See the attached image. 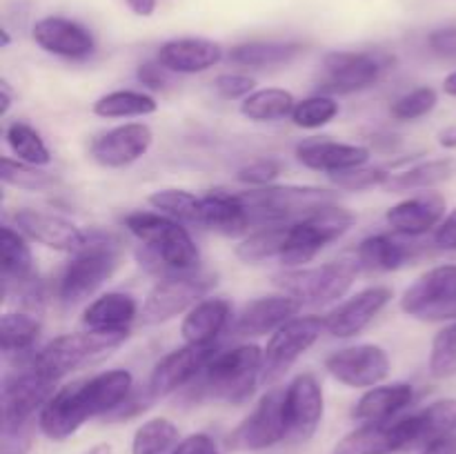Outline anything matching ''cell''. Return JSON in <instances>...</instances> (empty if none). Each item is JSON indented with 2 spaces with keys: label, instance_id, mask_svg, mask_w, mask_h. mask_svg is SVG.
Returning <instances> with one entry per match:
<instances>
[{
  "label": "cell",
  "instance_id": "5bb4252c",
  "mask_svg": "<svg viewBox=\"0 0 456 454\" xmlns=\"http://www.w3.org/2000/svg\"><path fill=\"white\" fill-rule=\"evenodd\" d=\"M395 58L381 52H330L323 58L321 87L332 93H354L372 87Z\"/></svg>",
  "mask_w": 456,
  "mask_h": 454
},
{
  "label": "cell",
  "instance_id": "f6af8a7d",
  "mask_svg": "<svg viewBox=\"0 0 456 454\" xmlns=\"http://www.w3.org/2000/svg\"><path fill=\"white\" fill-rule=\"evenodd\" d=\"M428 368L435 378L456 377V320L436 332L430 347Z\"/></svg>",
  "mask_w": 456,
  "mask_h": 454
},
{
  "label": "cell",
  "instance_id": "7dc6e473",
  "mask_svg": "<svg viewBox=\"0 0 456 454\" xmlns=\"http://www.w3.org/2000/svg\"><path fill=\"white\" fill-rule=\"evenodd\" d=\"M392 174H387L386 169L381 167H354L347 169V172H338V174H330L332 182L341 190H350V191H365V190H374V187H386V182L390 181Z\"/></svg>",
  "mask_w": 456,
  "mask_h": 454
},
{
  "label": "cell",
  "instance_id": "cb8c5ba5",
  "mask_svg": "<svg viewBox=\"0 0 456 454\" xmlns=\"http://www.w3.org/2000/svg\"><path fill=\"white\" fill-rule=\"evenodd\" d=\"M303 303L289 294H272L248 303L234 323L236 336H263L297 319Z\"/></svg>",
  "mask_w": 456,
  "mask_h": 454
},
{
  "label": "cell",
  "instance_id": "d6a6232c",
  "mask_svg": "<svg viewBox=\"0 0 456 454\" xmlns=\"http://www.w3.org/2000/svg\"><path fill=\"white\" fill-rule=\"evenodd\" d=\"M40 338V320L25 312H7L0 319V347L13 363L29 359Z\"/></svg>",
  "mask_w": 456,
  "mask_h": 454
},
{
  "label": "cell",
  "instance_id": "c3c4849f",
  "mask_svg": "<svg viewBox=\"0 0 456 454\" xmlns=\"http://www.w3.org/2000/svg\"><path fill=\"white\" fill-rule=\"evenodd\" d=\"M281 169H283V165H281L279 160L258 158L254 160V163L240 167L239 172H236V181L245 182V185L249 187H265L272 185V182L279 178Z\"/></svg>",
  "mask_w": 456,
  "mask_h": 454
},
{
  "label": "cell",
  "instance_id": "3957f363",
  "mask_svg": "<svg viewBox=\"0 0 456 454\" xmlns=\"http://www.w3.org/2000/svg\"><path fill=\"white\" fill-rule=\"evenodd\" d=\"M263 350L254 343L218 352L199 378L191 383L196 401L214 399L223 403H248L261 383Z\"/></svg>",
  "mask_w": 456,
  "mask_h": 454
},
{
  "label": "cell",
  "instance_id": "ee69618b",
  "mask_svg": "<svg viewBox=\"0 0 456 454\" xmlns=\"http://www.w3.org/2000/svg\"><path fill=\"white\" fill-rule=\"evenodd\" d=\"M338 102L332 96H325V93H316V96L303 98L297 102L292 111V123L301 129H319L323 125L332 123L338 116Z\"/></svg>",
  "mask_w": 456,
  "mask_h": 454
},
{
  "label": "cell",
  "instance_id": "6f0895ef",
  "mask_svg": "<svg viewBox=\"0 0 456 454\" xmlns=\"http://www.w3.org/2000/svg\"><path fill=\"white\" fill-rule=\"evenodd\" d=\"M125 3H127V7L132 9L136 16L147 18L156 12V0H125Z\"/></svg>",
  "mask_w": 456,
  "mask_h": 454
},
{
  "label": "cell",
  "instance_id": "f1b7e54d",
  "mask_svg": "<svg viewBox=\"0 0 456 454\" xmlns=\"http://www.w3.org/2000/svg\"><path fill=\"white\" fill-rule=\"evenodd\" d=\"M232 316V303L214 296L196 303L181 323V334L190 345H214L218 334L227 328Z\"/></svg>",
  "mask_w": 456,
  "mask_h": 454
},
{
  "label": "cell",
  "instance_id": "6da1fadb",
  "mask_svg": "<svg viewBox=\"0 0 456 454\" xmlns=\"http://www.w3.org/2000/svg\"><path fill=\"white\" fill-rule=\"evenodd\" d=\"M134 392V377L127 369H110L78 378L58 387L38 412V427L47 439L65 441L89 418L114 414Z\"/></svg>",
  "mask_w": 456,
  "mask_h": 454
},
{
  "label": "cell",
  "instance_id": "ac0fdd59",
  "mask_svg": "<svg viewBox=\"0 0 456 454\" xmlns=\"http://www.w3.org/2000/svg\"><path fill=\"white\" fill-rule=\"evenodd\" d=\"M151 142H154V132H151L150 125H118V127L94 138L89 156L102 167L120 169L141 160L150 151Z\"/></svg>",
  "mask_w": 456,
  "mask_h": 454
},
{
  "label": "cell",
  "instance_id": "60d3db41",
  "mask_svg": "<svg viewBox=\"0 0 456 454\" xmlns=\"http://www.w3.org/2000/svg\"><path fill=\"white\" fill-rule=\"evenodd\" d=\"M178 445V427L169 418L156 417L142 423L132 439V454H169Z\"/></svg>",
  "mask_w": 456,
  "mask_h": 454
},
{
  "label": "cell",
  "instance_id": "e575fe53",
  "mask_svg": "<svg viewBox=\"0 0 456 454\" xmlns=\"http://www.w3.org/2000/svg\"><path fill=\"white\" fill-rule=\"evenodd\" d=\"M412 258V252L401 240L387 234L368 236L356 247V261L370 272H395L401 270Z\"/></svg>",
  "mask_w": 456,
  "mask_h": 454
},
{
  "label": "cell",
  "instance_id": "4316f807",
  "mask_svg": "<svg viewBox=\"0 0 456 454\" xmlns=\"http://www.w3.org/2000/svg\"><path fill=\"white\" fill-rule=\"evenodd\" d=\"M0 263H3L4 296L20 294L38 283L34 272V254L27 245L22 231L4 225L0 230Z\"/></svg>",
  "mask_w": 456,
  "mask_h": 454
},
{
  "label": "cell",
  "instance_id": "f5cc1de1",
  "mask_svg": "<svg viewBox=\"0 0 456 454\" xmlns=\"http://www.w3.org/2000/svg\"><path fill=\"white\" fill-rule=\"evenodd\" d=\"M31 448V426L18 430H3L0 454H27Z\"/></svg>",
  "mask_w": 456,
  "mask_h": 454
},
{
  "label": "cell",
  "instance_id": "680465c9",
  "mask_svg": "<svg viewBox=\"0 0 456 454\" xmlns=\"http://www.w3.org/2000/svg\"><path fill=\"white\" fill-rule=\"evenodd\" d=\"M12 102H13V93H12V89H9L7 80L3 78V80H0V114L7 116Z\"/></svg>",
  "mask_w": 456,
  "mask_h": 454
},
{
  "label": "cell",
  "instance_id": "b9f144b4",
  "mask_svg": "<svg viewBox=\"0 0 456 454\" xmlns=\"http://www.w3.org/2000/svg\"><path fill=\"white\" fill-rule=\"evenodd\" d=\"M150 205L183 225H200V196L187 190H159L150 194Z\"/></svg>",
  "mask_w": 456,
  "mask_h": 454
},
{
  "label": "cell",
  "instance_id": "8fae6325",
  "mask_svg": "<svg viewBox=\"0 0 456 454\" xmlns=\"http://www.w3.org/2000/svg\"><path fill=\"white\" fill-rule=\"evenodd\" d=\"M288 439L285 418V387H272L261 396L256 408L232 430L227 448L234 452H258Z\"/></svg>",
  "mask_w": 456,
  "mask_h": 454
},
{
  "label": "cell",
  "instance_id": "4dcf8cb0",
  "mask_svg": "<svg viewBox=\"0 0 456 454\" xmlns=\"http://www.w3.org/2000/svg\"><path fill=\"white\" fill-rule=\"evenodd\" d=\"M305 52V45L297 40H249L232 47L230 61L243 67H276L288 65Z\"/></svg>",
  "mask_w": 456,
  "mask_h": 454
},
{
  "label": "cell",
  "instance_id": "8d00e7d4",
  "mask_svg": "<svg viewBox=\"0 0 456 454\" xmlns=\"http://www.w3.org/2000/svg\"><path fill=\"white\" fill-rule=\"evenodd\" d=\"M156 109L159 102L150 93L134 92V89L110 92L94 102V114L101 118H141V116H151Z\"/></svg>",
  "mask_w": 456,
  "mask_h": 454
},
{
  "label": "cell",
  "instance_id": "4fadbf2b",
  "mask_svg": "<svg viewBox=\"0 0 456 454\" xmlns=\"http://www.w3.org/2000/svg\"><path fill=\"white\" fill-rule=\"evenodd\" d=\"M216 285V279L212 274H176L160 279L142 303V323L159 325L165 320H172L174 316L190 312L199 301H203L205 294Z\"/></svg>",
  "mask_w": 456,
  "mask_h": 454
},
{
  "label": "cell",
  "instance_id": "681fc988",
  "mask_svg": "<svg viewBox=\"0 0 456 454\" xmlns=\"http://www.w3.org/2000/svg\"><path fill=\"white\" fill-rule=\"evenodd\" d=\"M214 89L225 101H239V98H248L249 93L256 92V80L252 76L245 74H221L214 78Z\"/></svg>",
  "mask_w": 456,
  "mask_h": 454
},
{
  "label": "cell",
  "instance_id": "ab89813d",
  "mask_svg": "<svg viewBox=\"0 0 456 454\" xmlns=\"http://www.w3.org/2000/svg\"><path fill=\"white\" fill-rule=\"evenodd\" d=\"M4 141H7L9 150L13 151L18 160L29 165H43L52 163V151L45 145L40 134L36 132L31 125L22 123V120H13L7 129H4Z\"/></svg>",
  "mask_w": 456,
  "mask_h": 454
},
{
  "label": "cell",
  "instance_id": "816d5d0a",
  "mask_svg": "<svg viewBox=\"0 0 456 454\" xmlns=\"http://www.w3.org/2000/svg\"><path fill=\"white\" fill-rule=\"evenodd\" d=\"M136 78L138 83L150 89H165L169 85V80H172V71L160 65L159 61H147L138 67Z\"/></svg>",
  "mask_w": 456,
  "mask_h": 454
},
{
  "label": "cell",
  "instance_id": "7bdbcfd3",
  "mask_svg": "<svg viewBox=\"0 0 456 454\" xmlns=\"http://www.w3.org/2000/svg\"><path fill=\"white\" fill-rule=\"evenodd\" d=\"M4 187H18V190H29V191H43L52 190L58 182L53 174L38 169V165L22 163L18 158H3V172H0Z\"/></svg>",
  "mask_w": 456,
  "mask_h": 454
},
{
  "label": "cell",
  "instance_id": "5b68a950",
  "mask_svg": "<svg viewBox=\"0 0 456 454\" xmlns=\"http://www.w3.org/2000/svg\"><path fill=\"white\" fill-rule=\"evenodd\" d=\"M252 227L289 225L310 216L316 209L337 203V194L321 187L298 185H265L240 191Z\"/></svg>",
  "mask_w": 456,
  "mask_h": 454
},
{
  "label": "cell",
  "instance_id": "8992f818",
  "mask_svg": "<svg viewBox=\"0 0 456 454\" xmlns=\"http://www.w3.org/2000/svg\"><path fill=\"white\" fill-rule=\"evenodd\" d=\"M129 338V329H85V332L65 334L49 341L43 350L34 352L29 361L34 368L47 377L61 381L71 369L80 368L96 356L116 350Z\"/></svg>",
  "mask_w": 456,
  "mask_h": 454
},
{
  "label": "cell",
  "instance_id": "e0dca14e",
  "mask_svg": "<svg viewBox=\"0 0 456 454\" xmlns=\"http://www.w3.org/2000/svg\"><path fill=\"white\" fill-rule=\"evenodd\" d=\"M325 399L319 378L303 372L285 387V418H288V439L310 441L323 421Z\"/></svg>",
  "mask_w": 456,
  "mask_h": 454
},
{
  "label": "cell",
  "instance_id": "484cf974",
  "mask_svg": "<svg viewBox=\"0 0 456 454\" xmlns=\"http://www.w3.org/2000/svg\"><path fill=\"white\" fill-rule=\"evenodd\" d=\"M156 61L172 74H200L223 61V47L208 38H174L160 45Z\"/></svg>",
  "mask_w": 456,
  "mask_h": 454
},
{
  "label": "cell",
  "instance_id": "603a6c76",
  "mask_svg": "<svg viewBox=\"0 0 456 454\" xmlns=\"http://www.w3.org/2000/svg\"><path fill=\"white\" fill-rule=\"evenodd\" d=\"M445 207L448 205L439 191H419L387 209L386 221L396 234L423 236L444 223Z\"/></svg>",
  "mask_w": 456,
  "mask_h": 454
},
{
  "label": "cell",
  "instance_id": "ba28073f",
  "mask_svg": "<svg viewBox=\"0 0 456 454\" xmlns=\"http://www.w3.org/2000/svg\"><path fill=\"white\" fill-rule=\"evenodd\" d=\"M361 265L356 258H338L319 267H294L274 276V283L301 303L323 305L338 301L354 285Z\"/></svg>",
  "mask_w": 456,
  "mask_h": 454
},
{
  "label": "cell",
  "instance_id": "be15d7a7",
  "mask_svg": "<svg viewBox=\"0 0 456 454\" xmlns=\"http://www.w3.org/2000/svg\"><path fill=\"white\" fill-rule=\"evenodd\" d=\"M0 36H3V49L9 47V43H12V38H9V31L7 29H0Z\"/></svg>",
  "mask_w": 456,
  "mask_h": 454
},
{
  "label": "cell",
  "instance_id": "7a4b0ae2",
  "mask_svg": "<svg viewBox=\"0 0 456 454\" xmlns=\"http://www.w3.org/2000/svg\"><path fill=\"white\" fill-rule=\"evenodd\" d=\"M123 225L145 245L138 254L141 265L160 279L199 272L200 252L183 223L160 212H132L123 218Z\"/></svg>",
  "mask_w": 456,
  "mask_h": 454
},
{
  "label": "cell",
  "instance_id": "d6986e66",
  "mask_svg": "<svg viewBox=\"0 0 456 454\" xmlns=\"http://www.w3.org/2000/svg\"><path fill=\"white\" fill-rule=\"evenodd\" d=\"M392 301V289L386 285L365 288L334 307L325 316V332L334 338H352L363 332Z\"/></svg>",
  "mask_w": 456,
  "mask_h": 454
},
{
  "label": "cell",
  "instance_id": "d4e9b609",
  "mask_svg": "<svg viewBox=\"0 0 456 454\" xmlns=\"http://www.w3.org/2000/svg\"><path fill=\"white\" fill-rule=\"evenodd\" d=\"M297 158L307 169L338 174L347 172V169L363 167L370 160V150L363 145H352V142L314 138V141H303L301 145H297Z\"/></svg>",
  "mask_w": 456,
  "mask_h": 454
},
{
  "label": "cell",
  "instance_id": "6125c7cd",
  "mask_svg": "<svg viewBox=\"0 0 456 454\" xmlns=\"http://www.w3.org/2000/svg\"><path fill=\"white\" fill-rule=\"evenodd\" d=\"M85 454H114V448L107 443H101V445H94V448L87 450Z\"/></svg>",
  "mask_w": 456,
  "mask_h": 454
},
{
  "label": "cell",
  "instance_id": "9f6ffc18",
  "mask_svg": "<svg viewBox=\"0 0 456 454\" xmlns=\"http://www.w3.org/2000/svg\"><path fill=\"white\" fill-rule=\"evenodd\" d=\"M421 454H456V432L444 436V439L432 441L430 445L421 450Z\"/></svg>",
  "mask_w": 456,
  "mask_h": 454
},
{
  "label": "cell",
  "instance_id": "11a10c76",
  "mask_svg": "<svg viewBox=\"0 0 456 454\" xmlns=\"http://www.w3.org/2000/svg\"><path fill=\"white\" fill-rule=\"evenodd\" d=\"M435 243L436 247L448 249V252H456V209L444 218L435 231Z\"/></svg>",
  "mask_w": 456,
  "mask_h": 454
},
{
  "label": "cell",
  "instance_id": "f546056e",
  "mask_svg": "<svg viewBox=\"0 0 456 454\" xmlns=\"http://www.w3.org/2000/svg\"><path fill=\"white\" fill-rule=\"evenodd\" d=\"M414 401V387L410 383H390V385L370 387L354 408V418L361 423L392 421Z\"/></svg>",
  "mask_w": 456,
  "mask_h": 454
},
{
  "label": "cell",
  "instance_id": "30bf717a",
  "mask_svg": "<svg viewBox=\"0 0 456 454\" xmlns=\"http://www.w3.org/2000/svg\"><path fill=\"white\" fill-rule=\"evenodd\" d=\"M325 332V319L321 316H297L276 329L263 350L261 385H274L289 372L294 363L314 345Z\"/></svg>",
  "mask_w": 456,
  "mask_h": 454
},
{
  "label": "cell",
  "instance_id": "44dd1931",
  "mask_svg": "<svg viewBox=\"0 0 456 454\" xmlns=\"http://www.w3.org/2000/svg\"><path fill=\"white\" fill-rule=\"evenodd\" d=\"M13 223H16L18 231L45 247L56 249V252H78L80 245L85 243V234H87V230H80L67 218L29 207L18 209L13 214Z\"/></svg>",
  "mask_w": 456,
  "mask_h": 454
},
{
  "label": "cell",
  "instance_id": "d590c367",
  "mask_svg": "<svg viewBox=\"0 0 456 454\" xmlns=\"http://www.w3.org/2000/svg\"><path fill=\"white\" fill-rule=\"evenodd\" d=\"M297 98L292 92L281 87H267L256 89L243 98L240 102V114L245 118L254 120V123H272V120H281L285 116H292L294 107H297Z\"/></svg>",
  "mask_w": 456,
  "mask_h": 454
},
{
  "label": "cell",
  "instance_id": "9a60e30c",
  "mask_svg": "<svg viewBox=\"0 0 456 454\" xmlns=\"http://www.w3.org/2000/svg\"><path fill=\"white\" fill-rule=\"evenodd\" d=\"M216 354V345H190V343L165 354L154 365V369L150 374V381L145 385L150 399H165V396L191 385Z\"/></svg>",
  "mask_w": 456,
  "mask_h": 454
},
{
  "label": "cell",
  "instance_id": "91938a15",
  "mask_svg": "<svg viewBox=\"0 0 456 454\" xmlns=\"http://www.w3.org/2000/svg\"><path fill=\"white\" fill-rule=\"evenodd\" d=\"M439 142L445 150H456V125L454 127H445L444 132L439 134Z\"/></svg>",
  "mask_w": 456,
  "mask_h": 454
},
{
  "label": "cell",
  "instance_id": "74e56055",
  "mask_svg": "<svg viewBox=\"0 0 456 454\" xmlns=\"http://www.w3.org/2000/svg\"><path fill=\"white\" fill-rule=\"evenodd\" d=\"M456 163L452 158H436L428 160V163L412 165L410 169H405L403 174H395L390 176V181L386 182V190L390 191H410V190H428V187H435L439 182L448 181L454 174Z\"/></svg>",
  "mask_w": 456,
  "mask_h": 454
},
{
  "label": "cell",
  "instance_id": "f35d334b",
  "mask_svg": "<svg viewBox=\"0 0 456 454\" xmlns=\"http://www.w3.org/2000/svg\"><path fill=\"white\" fill-rule=\"evenodd\" d=\"M285 240H288V225L261 227L236 245V256L248 265L263 263L267 258L281 256L285 249Z\"/></svg>",
  "mask_w": 456,
  "mask_h": 454
},
{
  "label": "cell",
  "instance_id": "9c48e42d",
  "mask_svg": "<svg viewBox=\"0 0 456 454\" xmlns=\"http://www.w3.org/2000/svg\"><path fill=\"white\" fill-rule=\"evenodd\" d=\"M16 368L4 374L0 403H3V430H18L31 426L36 412L45 408L56 392V378L47 377L29 361L13 363Z\"/></svg>",
  "mask_w": 456,
  "mask_h": 454
},
{
  "label": "cell",
  "instance_id": "2e32d148",
  "mask_svg": "<svg viewBox=\"0 0 456 454\" xmlns=\"http://www.w3.org/2000/svg\"><path fill=\"white\" fill-rule=\"evenodd\" d=\"M325 369L347 387H377L390 377V356L381 345L359 343L332 352L325 359Z\"/></svg>",
  "mask_w": 456,
  "mask_h": 454
},
{
  "label": "cell",
  "instance_id": "f907efd6",
  "mask_svg": "<svg viewBox=\"0 0 456 454\" xmlns=\"http://www.w3.org/2000/svg\"><path fill=\"white\" fill-rule=\"evenodd\" d=\"M428 47L435 56L445 58V61H456V25H445L430 31Z\"/></svg>",
  "mask_w": 456,
  "mask_h": 454
},
{
  "label": "cell",
  "instance_id": "277c9868",
  "mask_svg": "<svg viewBox=\"0 0 456 454\" xmlns=\"http://www.w3.org/2000/svg\"><path fill=\"white\" fill-rule=\"evenodd\" d=\"M120 240L102 230H87L85 243L62 272L58 296L65 305H78L92 296L120 265Z\"/></svg>",
  "mask_w": 456,
  "mask_h": 454
},
{
  "label": "cell",
  "instance_id": "836d02e7",
  "mask_svg": "<svg viewBox=\"0 0 456 454\" xmlns=\"http://www.w3.org/2000/svg\"><path fill=\"white\" fill-rule=\"evenodd\" d=\"M414 445L426 448L432 441L456 432V399H439L419 412L408 414Z\"/></svg>",
  "mask_w": 456,
  "mask_h": 454
},
{
  "label": "cell",
  "instance_id": "1f68e13d",
  "mask_svg": "<svg viewBox=\"0 0 456 454\" xmlns=\"http://www.w3.org/2000/svg\"><path fill=\"white\" fill-rule=\"evenodd\" d=\"M138 305L132 294L107 292L89 303L83 314L85 328L89 329H129L136 319Z\"/></svg>",
  "mask_w": 456,
  "mask_h": 454
},
{
  "label": "cell",
  "instance_id": "7402d4cb",
  "mask_svg": "<svg viewBox=\"0 0 456 454\" xmlns=\"http://www.w3.org/2000/svg\"><path fill=\"white\" fill-rule=\"evenodd\" d=\"M412 448L408 417L383 423H365L337 445V454H392Z\"/></svg>",
  "mask_w": 456,
  "mask_h": 454
},
{
  "label": "cell",
  "instance_id": "83f0119b",
  "mask_svg": "<svg viewBox=\"0 0 456 454\" xmlns=\"http://www.w3.org/2000/svg\"><path fill=\"white\" fill-rule=\"evenodd\" d=\"M200 227L223 236H239L248 231L252 223L239 194L216 190L200 196Z\"/></svg>",
  "mask_w": 456,
  "mask_h": 454
},
{
  "label": "cell",
  "instance_id": "db71d44e",
  "mask_svg": "<svg viewBox=\"0 0 456 454\" xmlns=\"http://www.w3.org/2000/svg\"><path fill=\"white\" fill-rule=\"evenodd\" d=\"M172 454H221V450H218L216 441H214L212 436L199 432V434H191L187 436V439H183L181 443L174 448Z\"/></svg>",
  "mask_w": 456,
  "mask_h": 454
},
{
  "label": "cell",
  "instance_id": "7c38bea8",
  "mask_svg": "<svg viewBox=\"0 0 456 454\" xmlns=\"http://www.w3.org/2000/svg\"><path fill=\"white\" fill-rule=\"evenodd\" d=\"M401 310L417 320H456V265H439L419 276L401 296Z\"/></svg>",
  "mask_w": 456,
  "mask_h": 454
},
{
  "label": "cell",
  "instance_id": "bcb514c9",
  "mask_svg": "<svg viewBox=\"0 0 456 454\" xmlns=\"http://www.w3.org/2000/svg\"><path fill=\"white\" fill-rule=\"evenodd\" d=\"M436 102H439V96H436L435 89L417 87L412 92L403 93L401 98H396L390 107V114L396 120H417L430 114L436 107Z\"/></svg>",
  "mask_w": 456,
  "mask_h": 454
},
{
  "label": "cell",
  "instance_id": "52a82bcc",
  "mask_svg": "<svg viewBox=\"0 0 456 454\" xmlns=\"http://www.w3.org/2000/svg\"><path fill=\"white\" fill-rule=\"evenodd\" d=\"M354 214L350 209L341 207L337 203H330L325 207L316 209L310 216L294 221L288 225V240L279 261L288 267H303L305 263L314 261L316 254L325 245L341 239L352 225H354Z\"/></svg>",
  "mask_w": 456,
  "mask_h": 454
},
{
  "label": "cell",
  "instance_id": "94428289",
  "mask_svg": "<svg viewBox=\"0 0 456 454\" xmlns=\"http://www.w3.org/2000/svg\"><path fill=\"white\" fill-rule=\"evenodd\" d=\"M444 92L448 93V96L456 98V71H452V74L444 80Z\"/></svg>",
  "mask_w": 456,
  "mask_h": 454
},
{
  "label": "cell",
  "instance_id": "ffe728a7",
  "mask_svg": "<svg viewBox=\"0 0 456 454\" xmlns=\"http://www.w3.org/2000/svg\"><path fill=\"white\" fill-rule=\"evenodd\" d=\"M31 38L47 53L71 61L92 56L96 49L92 31L65 16H45L36 20L31 27Z\"/></svg>",
  "mask_w": 456,
  "mask_h": 454
}]
</instances>
